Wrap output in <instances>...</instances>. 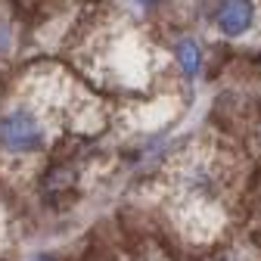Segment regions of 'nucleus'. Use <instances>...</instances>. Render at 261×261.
<instances>
[{
    "mask_svg": "<svg viewBox=\"0 0 261 261\" xmlns=\"http://www.w3.org/2000/svg\"><path fill=\"white\" fill-rule=\"evenodd\" d=\"M177 224L187 240L212 243L224 227L227 202H230V174L218 159H193L180 168L177 187Z\"/></svg>",
    "mask_w": 261,
    "mask_h": 261,
    "instance_id": "1",
    "label": "nucleus"
},
{
    "mask_svg": "<svg viewBox=\"0 0 261 261\" xmlns=\"http://www.w3.org/2000/svg\"><path fill=\"white\" fill-rule=\"evenodd\" d=\"M50 140V112L41 103L19 100L0 112V152L7 159H35Z\"/></svg>",
    "mask_w": 261,
    "mask_h": 261,
    "instance_id": "2",
    "label": "nucleus"
},
{
    "mask_svg": "<svg viewBox=\"0 0 261 261\" xmlns=\"http://www.w3.org/2000/svg\"><path fill=\"white\" fill-rule=\"evenodd\" d=\"M212 22L215 31L227 41L246 38L258 22V7L255 0H215L212 7Z\"/></svg>",
    "mask_w": 261,
    "mask_h": 261,
    "instance_id": "3",
    "label": "nucleus"
},
{
    "mask_svg": "<svg viewBox=\"0 0 261 261\" xmlns=\"http://www.w3.org/2000/svg\"><path fill=\"white\" fill-rule=\"evenodd\" d=\"M171 53H174V65H177V72H180L187 81H196V78L205 72V47L196 41V38H190V35L177 38Z\"/></svg>",
    "mask_w": 261,
    "mask_h": 261,
    "instance_id": "4",
    "label": "nucleus"
},
{
    "mask_svg": "<svg viewBox=\"0 0 261 261\" xmlns=\"http://www.w3.org/2000/svg\"><path fill=\"white\" fill-rule=\"evenodd\" d=\"M208 261H261V249L255 243H227Z\"/></svg>",
    "mask_w": 261,
    "mask_h": 261,
    "instance_id": "5",
    "label": "nucleus"
},
{
    "mask_svg": "<svg viewBox=\"0 0 261 261\" xmlns=\"http://www.w3.org/2000/svg\"><path fill=\"white\" fill-rule=\"evenodd\" d=\"M16 50V28L10 25V19L0 16V59H10Z\"/></svg>",
    "mask_w": 261,
    "mask_h": 261,
    "instance_id": "6",
    "label": "nucleus"
},
{
    "mask_svg": "<svg viewBox=\"0 0 261 261\" xmlns=\"http://www.w3.org/2000/svg\"><path fill=\"white\" fill-rule=\"evenodd\" d=\"M112 261H168V258L159 255V252H152V249H140V252H121Z\"/></svg>",
    "mask_w": 261,
    "mask_h": 261,
    "instance_id": "7",
    "label": "nucleus"
},
{
    "mask_svg": "<svg viewBox=\"0 0 261 261\" xmlns=\"http://www.w3.org/2000/svg\"><path fill=\"white\" fill-rule=\"evenodd\" d=\"M162 4H165V0H134V7H140L143 13H155Z\"/></svg>",
    "mask_w": 261,
    "mask_h": 261,
    "instance_id": "8",
    "label": "nucleus"
},
{
    "mask_svg": "<svg viewBox=\"0 0 261 261\" xmlns=\"http://www.w3.org/2000/svg\"><path fill=\"white\" fill-rule=\"evenodd\" d=\"M25 261H59V255H53V252H35V255H28Z\"/></svg>",
    "mask_w": 261,
    "mask_h": 261,
    "instance_id": "9",
    "label": "nucleus"
}]
</instances>
